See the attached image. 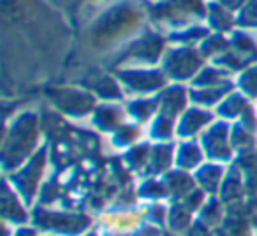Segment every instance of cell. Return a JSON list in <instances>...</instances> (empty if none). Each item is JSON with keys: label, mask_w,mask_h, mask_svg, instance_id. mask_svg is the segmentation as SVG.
<instances>
[{"label": "cell", "mask_w": 257, "mask_h": 236, "mask_svg": "<svg viewBox=\"0 0 257 236\" xmlns=\"http://www.w3.org/2000/svg\"><path fill=\"white\" fill-rule=\"evenodd\" d=\"M23 0H2V15L8 20H16L23 13Z\"/></svg>", "instance_id": "obj_2"}, {"label": "cell", "mask_w": 257, "mask_h": 236, "mask_svg": "<svg viewBox=\"0 0 257 236\" xmlns=\"http://www.w3.org/2000/svg\"><path fill=\"white\" fill-rule=\"evenodd\" d=\"M140 20L138 13L133 8H118L111 11L102 18V22L97 25L95 37L97 41H107L118 37L125 32V30L133 29L136 22Z\"/></svg>", "instance_id": "obj_1"}]
</instances>
